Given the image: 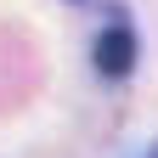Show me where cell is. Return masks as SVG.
I'll return each mask as SVG.
<instances>
[{
    "label": "cell",
    "instance_id": "obj_1",
    "mask_svg": "<svg viewBox=\"0 0 158 158\" xmlns=\"http://www.w3.org/2000/svg\"><path fill=\"white\" fill-rule=\"evenodd\" d=\"M96 73L102 79H124L135 68V34L130 28H102V40H96Z\"/></svg>",
    "mask_w": 158,
    "mask_h": 158
},
{
    "label": "cell",
    "instance_id": "obj_2",
    "mask_svg": "<svg viewBox=\"0 0 158 158\" xmlns=\"http://www.w3.org/2000/svg\"><path fill=\"white\" fill-rule=\"evenodd\" d=\"M152 158H158V152H152Z\"/></svg>",
    "mask_w": 158,
    "mask_h": 158
}]
</instances>
